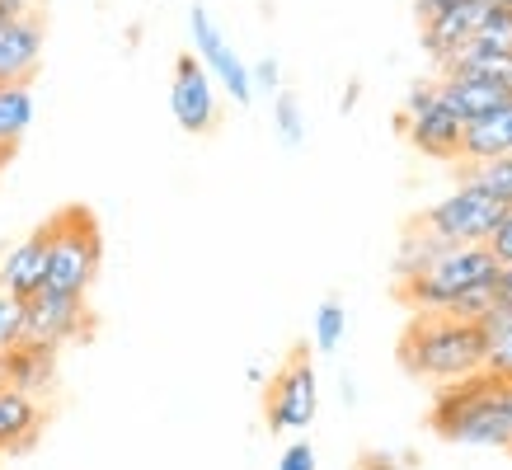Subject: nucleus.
Returning <instances> with one entry per match:
<instances>
[{"label":"nucleus","instance_id":"nucleus-19","mask_svg":"<svg viewBox=\"0 0 512 470\" xmlns=\"http://www.w3.org/2000/svg\"><path fill=\"white\" fill-rule=\"evenodd\" d=\"M33 123V90L29 85H0V146L15 151V141Z\"/></svg>","mask_w":512,"mask_h":470},{"label":"nucleus","instance_id":"nucleus-3","mask_svg":"<svg viewBox=\"0 0 512 470\" xmlns=\"http://www.w3.org/2000/svg\"><path fill=\"white\" fill-rule=\"evenodd\" d=\"M498 254L489 245H451L423 264L419 273L395 282V297L409 306V311H451L466 292H480V287H494L498 282Z\"/></svg>","mask_w":512,"mask_h":470},{"label":"nucleus","instance_id":"nucleus-1","mask_svg":"<svg viewBox=\"0 0 512 470\" xmlns=\"http://www.w3.org/2000/svg\"><path fill=\"white\" fill-rule=\"evenodd\" d=\"M400 367L419 381H466L489 367V334L480 320H456L442 311H419L400 334Z\"/></svg>","mask_w":512,"mask_h":470},{"label":"nucleus","instance_id":"nucleus-17","mask_svg":"<svg viewBox=\"0 0 512 470\" xmlns=\"http://www.w3.org/2000/svg\"><path fill=\"white\" fill-rule=\"evenodd\" d=\"M503 156H512V104H503L480 123H466V146H461V160H470V165Z\"/></svg>","mask_w":512,"mask_h":470},{"label":"nucleus","instance_id":"nucleus-29","mask_svg":"<svg viewBox=\"0 0 512 470\" xmlns=\"http://www.w3.org/2000/svg\"><path fill=\"white\" fill-rule=\"evenodd\" d=\"M33 10V0H0V19H24Z\"/></svg>","mask_w":512,"mask_h":470},{"label":"nucleus","instance_id":"nucleus-5","mask_svg":"<svg viewBox=\"0 0 512 470\" xmlns=\"http://www.w3.org/2000/svg\"><path fill=\"white\" fill-rule=\"evenodd\" d=\"M512 207L503 198H494L489 188H480L475 179H461L447 198H437L428 212L419 217L423 231L442 235L447 245H489V235L503 226Z\"/></svg>","mask_w":512,"mask_h":470},{"label":"nucleus","instance_id":"nucleus-13","mask_svg":"<svg viewBox=\"0 0 512 470\" xmlns=\"http://www.w3.org/2000/svg\"><path fill=\"white\" fill-rule=\"evenodd\" d=\"M442 85V104L461 113V123H480L503 104H512V80L503 76H470V71H447L437 80Z\"/></svg>","mask_w":512,"mask_h":470},{"label":"nucleus","instance_id":"nucleus-18","mask_svg":"<svg viewBox=\"0 0 512 470\" xmlns=\"http://www.w3.org/2000/svg\"><path fill=\"white\" fill-rule=\"evenodd\" d=\"M447 71H470V76H503V80H512V47L489 43V38H475V43H466L447 66H442V76H447Z\"/></svg>","mask_w":512,"mask_h":470},{"label":"nucleus","instance_id":"nucleus-24","mask_svg":"<svg viewBox=\"0 0 512 470\" xmlns=\"http://www.w3.org/2000/svg\"><path fill=\"white\" fill-rule=\"evenodd\" d=\"M484 372L512 381V329L508 334H498V339H489V367H484Z\"/></svg>","mask_w":512,"mask_h":470},{"label":"nucleus","instance_id":"nucleus-9","mask_svg":"<svg viewBox=\"0 0 512 470\" xmlns=\"http://www.w3.org/2000/svg\"><path fill=\"white\" fill-rule=\"evenodd\" d=\"M489 15H494V0H456V5H447L442 15L423 19V52L437 66H447L461 47L480 38Z\"/></svg>","mask_w":512,"mask_h":470},{"label":"nucleus","instance_id":"nucleus-26","mask_svg":"<svg viewBox=\"0 0 512 470\" xmlns=\"http://www.w3.org/2000/svg\"><path fill=\"white\" fill-rule=\"evenodd\" d=\"M437 99H442V85H437V80H414L409 94H404V113H419V109H428V104H437Z\"/></svg>","mask_w":512,"mask_h":470},{"label":"nucleus","instance_id":"nucleus-16","mask_svg":"<svg viewBox=\"0 0 512 470\" xmlns=\"http://www.w3.org/2000/svg\"><path fill=\"white\" fill-rule=\"evenodd\" d=\"M38 428H43V409H38V400L24 395V391H15V386H0V456L33 447Z\"/></svg>","mask_w":512,"mask_h":470},{"label":"nucleus","instance_id":"nucleus-21","mask_svg":"<svg viewBox=\"0 0 512 470\" xmlns=\"http://www.w3.org/2000/svg\"><path fill=\"white\" fill-rule=\"evenodd\" d=\"M343 334H348V311H343L339 297H325L320 311H315V348L320 353H339Z\"/></svg>","mask_w":512,"mask_h":470},{"label":"nucleus","instance_id":"nucleus-11","mask_svg":"<svg viewBox=\"0 0 512 470\" xmlns=\"http://www.w3.org/2000/svg\"><path fill=\"white\" fill-rule=\"evenodd\" d=\"M400 132L409 137V146H414L419 156H433V160H461V146H466L461 113L447 109L442 99L419 113H400Z\"/></svg>","mask_w":512,"mask_h":470},{"label":"nucleus","instance_id":"nucleus-28","mask_svg":"<svg viewBox=\"0 0 512 470\" xmlns=\"http://www.w3.org/2000/svg\"><path fill=\"white\" fill-rule=\"evenodd\" d=\"M489 250L498 254V264H512V212L503 217V226L489 235Z\"/></svg>","mask_w":512,"mask_h":470},{"label":"nucleus","instance_id":"nucleus-30","mask_svg":"<svg viewBox=\"0 0 512 470\" xmlns=\"http://www.w3.org/2000/svg\"><path fill=\"white\" fill-rule=\"evenodd\" d=\"M357 99H362V80H348V90H343V99H339V113H353Z\"/></svg>","mask_w":512,"mask_h":470},{"label":"nucleus","instance_id":"nucleus-34","mask_svg":"<svg viewBox=\"0 0 512 470\" xmlns=\"http://www.w3.org/2000/svg\"><path fill=\"white\" fill-rule=\"evenodd\" d=\"M498 5H508V10H512V0H498Z\"/></svg>","mask_w":512,"mask_h":470},{"label":"nucleus","instance_id":"nucleus-12","mask_svg":"<svg viewBox=\"0 0 512 470\" xmlns=\"http://www.w3.org/2000/svg\"><path fill=\"white\" fill-rule=\"evenodd\" d=\"M47 254H52V231L43 221L38 231L19 240L15 250H5V259H0V292H10L19 301L38 297L47 287Z\"/></svg>","mask_w":512,"mask_h":470},{"label":"nucleus","instance_id":"nucleus-4","mask_svg":"<svg viewBox=\"0 0 512 470\" xmlns=\"http://www.w3.org/2000/svg\"><path fill=\"white\" fill-rule=\"evenodd\" d=\"M47 231H52L47 287H52V292H71V297H85L94 287V278H99V264H104L99 221H94L85 207H62L57 217H47Z\"/></svg>","mask_w":512,"mask_h":470},{"label":"nucleus","instance_id":"nucleus-33","mask_svg":"<svg viewBox=\"0 0 512 470\" xmlns=\"http://www.w3.org/2000/svg\"><path fill=\"white\" fill-rule=\"evenodd\" d=\"M0 386H5V367H0Z\"/></svg>","mask_w":512,"mask_h":470},{"label":"nucleus","instance_id":"nucleus-15","mask_svg":"<svg viewBox=\"0 0 512 470\" xmlns=\"http://www.w3.org/2000/svg\"><path fill=\"white\" fill-rule=\"evenodd\" d=\"M5 386H15L24 395H38L57 381V344H38V339H24L19 348H10L5 358Z\"/></svg>","mask_w":512,"mask_h":470},{"label":"nucleus","instance_id":"nucleus-22","mask_svg":"<svg viewBox=\"0 0 512 470\" xmlns=\"http://www.w3.org/2000/svg\"><path fill=\"white\" fill-rule=\"evenodd\" d=\"M466 179H475L480 188H489L494 198H503V203L512 207V156L503 160H480V165H470Z\"/></svg>","mask_w":512,"mask_h":470},{"label":"nucleus","instance_id":"nucleus-6","mask_svg":"<svg viewBox=\"0 0 512 470\" xmlns=\"http://www.w3.org/2000/svg\"><path fill=\"white\" fill-rule=\"evenodd\" d=\"M264 409H268V428H278V433H306L315 423L320 386H315V367H311V353H306V348H296L292 358L278 367Z\"/></svg>","mask_w":512,"mask_h":470},{"label":"nucleus","instance_id":"nucleus-27","mask_svg":"<svg viewBox=\"0 0 512 470\" xmlns=\"http://www.w3.org/2000/svg\"><path fill=\"white\" fill-rule=\"evenodd\" d=\"M278 470H315V447L306 438L292 442V447L278 456Z\"/></svg>","mask_w":512,"mask_h":470},{"label":"nucleus","instance_id":"nucleus-20","mask_svg":"<svg viewBox=\"0 0 512 470\" xmlns=\"http://www.w3.org/2000/svg\"><path fill=\"white\" fill-rule=\"evenodd\" d=\"M273 132L287 151H296L301 141H306V113H301V99L292 90L273 94Z\"/></svg>","mask_w":512,"mask_h":470},{"label":"nucleus","instance_id":"nucleus-8","mask_svg":"<svg viewBox=\"0 0 512 470\" xmlns=\"http://www.w3.org/2000/svg\"><path fill=\"white\" fill-rule=\"evenodd\" d=\"M170 109H174V123L184 132H193V137L217 127V80L198 62V52H179V62H174Z\"/></svg>","mask_w":512,"mask_h":470},{"label":"nucleus","instance_id":"nucleus-14","mask_svg":"<svg viewBox=\"0 0 512 470\" xmlns=\"http://www.w3.org/2000/svg\"><path fill=\"white\" fill-rule=\"evenodd\" d=\"M43 62V29L24 19H0V85H29Z\"/></svg>","mask_w":512,"mask_h":470},{"label":"nucleus","instance_id":"nucleus-31","mask_svg":"<svg viewBox=\"0 0 512 470\" xmlns=\"http://www.w3.org/2000/svg\"><path fill=\"white\" fill-rule=\"evenodd\" d=\"M494 287H498V301H512V264L498 268V282H494Z\"/></svg>","mask_w":512,"mask_h":470},{"label":"nucleus","instance_id":"nucleus-32","mask_svg":"<svg viewBox=\"0 0 512 470\" xmlns=\"http://www.w3.org/2000/svg\"><path fill=\"white\" fill-rule=\"evenodd\" d=\"M508 405H512V381H508Z\"/></svg>","mask_w":512,"mask_h":470},{"label":"nucleus","instance_id":"nucleus-7","mask_svg":"<svg viewBox=\"0 0 512 470\" xmlns=\"http://www.w3.org/2000/svg\"><path fill=\"white\" fill-rule=\"evenodd\" d=\"M188 33H193V52H198V62L212 71V80L231 94L235 104H249V99H254V76H249V66L235 57V47L221 38V29L212 24V15L202 10L198 0L188 5Z\"/></svg>","mask_w":512,"mask_h":470},{"label":"nucleus","instance_id":"nucleus-23","mask_svg":"<svg viewBox=\"0 0 512 470\" xmlns=\"http://www.w3.org/2000/svg\"><path fill=\"white\" fill-rule=\"evenodd\" d=\"M24 344V301L0 292V358Z\"/></svg>","mask_w":512,"mask_h":470},{"label":"nucleus","instance_id":"nucleus-2","mask_svg":"<svg viewBox=\"0 0 512 470\" xmlns=\"http://www.w3.org/2000/svg\"><path fill=\"white\" fill-rule=\"evenodd\" d=\"M437 438L461 442V447H508L512 452V405H508V381L494 372L466 376L437 386L433 409H428Z\"/></svg>","mask_w":512,"mask_h":470},{"label":"nucleus","instance_id":"nucleus-25","mask_svg":"<svg viewBox=\"0 0 512 470\" xmlns=\"http://www.w3.org/2000/svg\"><path fill=\"white\" fill-rule=\"evenodd\" d=\"M249 76H254V94L264 90V94H282L278 85H282V66H278V57H259V62L249 66Z\"/></svg>","mask_w":512,"mask_h":470},{"label":"nucleus","instance_id":"nucleus-10","mask_svg":"<svg viewBox=\"0 0 512 470\" xmlns=\"http://www.w3.org/2000/svg\"><path fill=\"white\" fill-rule=\"evenodd\" d=\"M85 334V297H71V292H52L43 287L38 297L24 301V339H38V344H71Z\"/></svg>","mask_w":512,"mask_h":470}]
</instances>
